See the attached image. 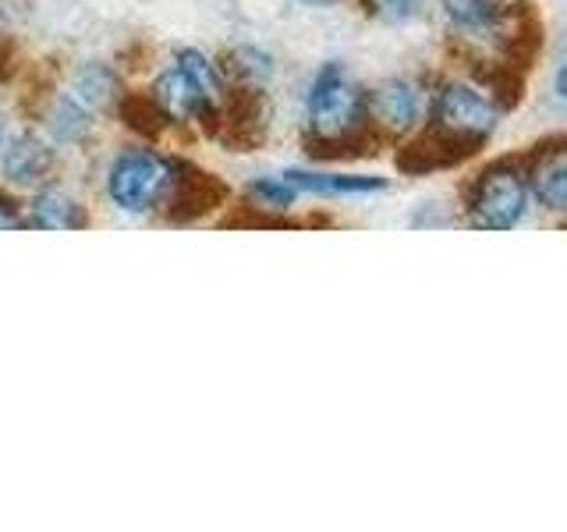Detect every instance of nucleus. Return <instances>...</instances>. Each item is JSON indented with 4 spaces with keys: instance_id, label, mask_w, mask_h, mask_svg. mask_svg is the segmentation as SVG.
Segmentation results:
<instances>
[{
    "instance_id": "obj_2",
    "label": "nucleus",
    "mask_w": 567,
    "mask_h": 532,
    "mask_svg": "<svg viewBox=\"0 0 567 532\" xmlns=\"http://www.w3.org/2000/svg\"><path fill=\"white\" fill-rule=\"evenodd\" d=\"M174 182V164L150 150H128L117 156L111 167V200L124 213H150L153 206L164 203V195Z\"/></svg>"
},
{
    "instance_id": "obj_12",
    "label": "nucleus",
    "mask_w": 567,
    "mask_h": 532,
    "mask_svg": "<svg viewBox=\"0 0 567 532\" xmlns=\"http://www.w3.org/2000/svg\"><path fill=\"white\" fill-rule=\"evenodd\" d=\"M114 89H117V79L114 71L106 64H82L75 71V82H71V100L82 103L89 114L93 111H103L106 103L114 100Z\"/></svg>"
},
{
    "instance_id": "obj_1",
    "label": "nucleus",
    "mask_w": 567,
    "mask_h": 532,
    "mask_svg": "<svg viewBox=\"0 0 567 532\" xmlns=\"http://www.w3.org/2000/svg\"><path fill=\"white\" fill-rule=\"evenodd\" d=\"M525 206H528V182L507 160L478 174V182L472 185L468 195L472 224L486 231H511L525 217Z\"/></svg>"
},
{
    "instance_id": "obj_13",
    "label": "nucleus",
    "mask_w": 567,
    "mask_h": 532,
    "mask_svg": "<svg viewBox=\"0 0 567 532\" xmlns=\"http://www.w3.org/2000/svg\"><path fill=\"white\" fill-rule=\"evenodd\" d=\"M32 224L35 227H47V231H71V227H82V206L75 200H68L64 192H43L35 195L32 203Z\"/></svg>"
},
{
    "instance_id": "obj_14",
    "label": "nucleus",
    "mask_w": 567,
    "mask_h": 532,
    "mask_svg": "<svg viewBox=\"0 0 567 532\" xmlns=\"http://www.w3.org/2000/svg\"><path fill=\"white\" fill-rule=\"evenodd\" d=\"M447 18L457 29H489L501 14V4L496 0H440Z\"/></svg>"
},
{
    "instance_id": "obj_18",
    "label": "nucleus",
    "mask_w": 567,
    "mask_h": 532,
    "mask_svg": "<svg viewBox=\"0 0 567 532\" xmlns=\"http://www.w3.org/2000/svg\"><path fill=\"white\" fill-rule=\"evenodd\" d=\"M248 192H252V200L262 203L266 209H284V206H291L295 203V195L298 188L288 182V177H256L252 185H248Z\"/></svg>"
},
{
    "instance_id": "obj_6",
    "label": "nucleus",
    "mask_w": 567,
    "mask_h": 532,
    "mask_svg": "<svg viewBox=\"0 0 567 532\" xmlns=\"http://www.w3.org/2000/svg\"><path fill=\"white\" fill-rule=\"evenodd\" d=\"M153 103L159 106V114H164L167 121H192V117H206L203 100L195 96L192 82L182 75V68H177V64L156 79V85H153Z\"/></svg>"
},
{
    "instance_id": "obj_8",
    "label": "nucleus",
    "mask_w": 567,
    "mask_h": 532,
    "mask_svg": "<svg viewBox=\"0 0 567 532\" xmlns=\"http://www.w3.org/2000/svg\"><path fill=\"white\" fill-rule=\"evenodd\" d=\"M50 167H53V153L43 146L40 139L22 135V139H14L4 146V174L18 185L43 182V177L50 174Z\"/></svg>"
},
{
    "instance_id": "obj_3",
    "label": "nucleus",
    "mask_w": 567,
    "mask_h": 532,
    "mask_svg": "<svg viewBox=\"0 0 567 532\" xmlns=\"http://www.w3.org/2000/svg\"><path fill=\"white\" fill-rule=\"evenodd\" d=\"M362 111H365L362 89L354 85L341 68H327L323 75L316 79L312 96H309V121L319 139H341L354 132L362 121Z\"/></svg>"
},
{
    "instance_id": "obj_16",
    "label": "nucleus",
    "mask_w": 567,
    "mask_h": 532,
    "mask_svg": "<svg viewBox=\"0 0 567 532\" xmlns=\"http://www.w3.org/2000/svg\"><path fill=\"white\" fill-rule=\"evenodd\" d=\"M121 117L128 121V129L142 132V135H156L164 129V114H159V106L153 100H142V96H128L121 103Z\"/></svg>"
},
{
    "instance_id": "obj_4",
    "label": "nucleus",
    "mask_w": 567,
    "mask_h": 532,
    "mask_svg": "<svg viewBox=\"0 0 567 532\" xmlns=\"http://www.w3.org/2000/svg\"><path fill=\"white\" fill-rule=\"evenodd\" d=\"M436 129L465 150H475L496 129V106L472 85H443L436 96Z\"/></svg>"
},
{
    "instance_id": "obj_15",
    "label": "nucleus",
    "mask_w": 567,
    "mask_h": 532,
    "mask_svg": "<svg viewBox=\"0 0 567 532\" xmlns=\"http://www.w3.org/2000/svg\"><path fill=\"white\" fill-rule=\"evenodd\" d=\"M89 129V111L82 103H75L71 96L58 100V106H53L50 114V132L58 142H75L79 135H85Z\"/></svg>"
},
{
    "instance_id": "obj_20",
    "label": "nucleus",
    "mask_w": 567,
    "mask_h": 532,
    "mask_svg": "<svg viewBox=\"0 0 567 532\" xmlns=\"http://www.w3.org/2000/svg\"><path fill=\"white\" fill-rule=\"evenodd\" d=\"M22 221H18V213L8 200H0V227H18Z\"/></svg>"
},
{
    "instance_id": "obj_11",
    "label": "nucleus",
    "mask_w": 567,
    "mask_h": 532,
    "mask_svg": "<svg viewBox=\"0 0 567 532\" xmlns=\"http://www.w3.org/2000/svg\"><path fill=\"white\" fill-rule=\"evenodd\" d=\"M177 68H182V75L192 82L195 96L203 100V111H206V117H209V114L224 103V89H220L217 68H213L199 50H182V53H177Z\"/></svg>"
},
{
    "instance_id": "obj_5",
    "label": "nucleus",
    "mask_w": 567,
    "mask_h": 532,
    "mask_svg": "<svg viewBox=\"0 0 567 532\" xmlns=\"http://www.w3.org/2000/svg\"><path fill=\"white\" fill-rule=\"evenodd\" d=\"M224 200H227V188L213 174H199V171H188L185 177H174L167 195H164V203L171 206L174 221H195V217H203L206 209L220 206Z\"/></svg>"
},
{
    "instance_id": "obj_7",
    "label": "nucleus",
    "mask_w": 567,
    "mask_h": 532,
    "mask_svg": "<svg viewBox=\"0 0 567 532\" xmlns=\"http://www.w3.org/2000/svg\"><path fill=\"white\" fill-rule=\"evenodd\" d=\"M369 111L383 124V129L404 132V129H412L415 117H419V93L408 82H386L372 93Z\"/></svg>"
},
{
    "instance_id": "obj_10",
    "label": "nucleus",
    "mask_w": 567,
    "mask_h": 532,
    "mask_svg": "<svg viewBox=\"0 0 567 532\" xmlns=\"http://www.w3.org/2000/svg\"><path fill=\"white\" fill-rule=\"evenodd\" d=\"M288 182L301 192H323V195H362V192H380L386 188L383 177H365V174H306V171H288Z\"/></svg>"
},
{
    "instance_id": "obj_22",
    "label": "nucleus",
    "mask_w": 567,
    "mask_h": 532,
    "mask_svg": "<svg viewBox=\"0 0 567 532\" xmlns=\"http://www.w3.org/2000/svg\"><path fill=\"white\" fill-rule=\"evenodd\" d=\"M0 139H4V117H0Z\"/></svg>"
},
{
    "instance_id": "obj_19",
    "label": "nucleus",
    "mask_w": 567,
    "mask_h": 532,
    "mask_svg": "<svg viewBox=\"0 0 567 532\" xmlns=\"http://www.w3.org/2000/svg\"><path fill=\"white\" fill-rule=\"evenodd\" d=\"M365 8L383 22H404V18L415 14L419 0H365Z\"/></svg>"
},
{
    "instance_id": "obj_9",
    "label": "nucleus",
    "mask_w": 567,
    "mask_h": 532,
    "mask_svg": "<svg viewBox=\"0 0 567 532\" xmlns=\"http://www.w3.org/2000/svg\"><path fill=\"white\" fill-rule=\"evenodd\" d=\"M532 192H536L539 203L554 213L567 206V156L560 150V142L554 150L539 153L536 167H532Z\"/></svg>"
},
{
    "instance_id": "obj_21",
    "label": "nucleus",
    "mask_w": 567,
    "mask_h": 532,
    "mask_svg": "<svg viewBox=\"0 0 567 532\" xmlns=\"http://www.w3.org/2000/svg\"><path fill=\"white\" fill-rule=\"evenodd\" d=\"M306 4H333V0H306Z\"/></svg>"
},
{
    "instance_id": "obj_17",
    "label": "nucleus",
    "mask_w": 567,
    "mask_h": 532,
    "mask_svg": "<svg viewBox=\"0 0 567 532\" xmlns=\"http://www.w3.org/2000/svg\"><path fill=\"white\" fill-rule=\"evenodd\" d=\"M230 71H235V75H241L245 82L262 85L266 79L274 75V61L266 58L262 50H256V47H241V50L230 53Z\"/></svg>"
}]
</instances>
